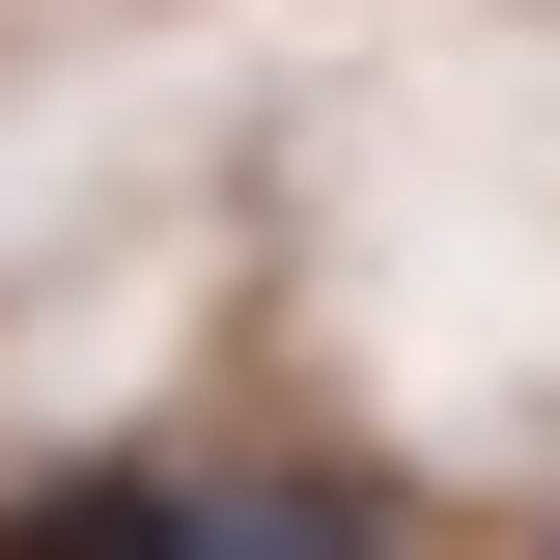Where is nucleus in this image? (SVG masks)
Wrapping results in <instances>:
<instances>
[{
  "label": "nucleus",
  "mask_w": 560,
  "mask_h": 560,
  "mask_svg": "<svg viewBox=\"0 0 560 560\" xmlns=\"http://www.w3.org/2000/svg\"><path fill=\"white\" fill-rule=\"evenodd\" d=\"M168 560H420V533H393V477H337V448H224Z\"/></svg>",
  "instance_id": "nucleus-1"
},
{
  "label": "nucleus",
  "mask_w": 560,
  "mask_h": 560,
  "mask_svg": "<svg viewBox=\"0 0 560 560\" xmlns=\"http://www.w3.org/2000/svg\"><path fill=\"white\" fill-rule=\"evenodd\" d=\"M197 477H140V448H57V477H0V560H168Z\"/></svg>",
  "instance_id": "nucleus-2"
},
{
  "label": "nucleus",
  "mask_w": 560,
  "mask_h": 560,
  "mask_svg": "<svg viewBox=\"0 0 560 560\" xmlns=\"http://www.w3.org/2000/svg\"><path fill=\"white\" fill-rule=\"evenodd\" d=\"M533 560H560V504H533Z\"/></svg>",
  "instance_id": "nucleus-3"
}]
</instances>
